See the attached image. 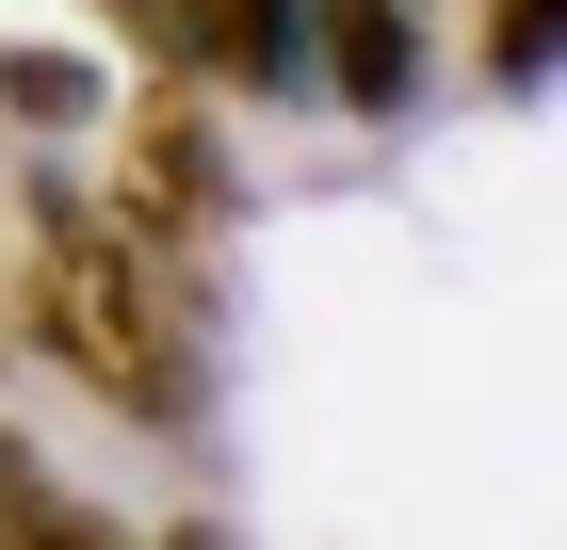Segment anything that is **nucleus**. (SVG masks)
I'll list each match as a JSON object with an SVG mask.
<instances>
[{
  "label": "nucleus",
  "instance_id": "obj_1",
  "mask_svg": "<svg viewBox=\"0 0 567 550\" xmlns=\"http://www.w3.org/2000/svg\"><path fill=\"white\" fill-rule=\"evenodd\" d=\"M0 308L65 388L131 405V422H195V259L146 243L131 211H97L65 178L17 195V259H0Z\"/></svg>",
  "mask_w": 567,
  "mask_h": 550
},
{
  "label": "nucleus",
  "instance_id": "obj_2",
  "mask_svg": "<svg viewBox=\"0 0 567 550\" xmlns=\"http://www.w3.org/2000/svg\"><path fill=\"white\" fill-rule=\"evenodd\" d=\"M114 211H131L146 243H178V259L212 243V211H227V146H212V82H178V65H163V82L131 97V178H114Z\"/></svg>",
  "mask_w": 567,
  "mask_h": 550
},
{
  "label": "nucleus",
  "instance_id": "obj_3",
  "mask_svg": "<svg viewBox=\"0 0 567 550\" xmlns=\"http://www.w3.org/2000/svg\"><path fill=\"white\" fill-rule=\"evenodd\" d=\"M292 49H324V97L341 114H405L422 97V0H308Z\"/></svg>",
  "mask_w": 567,
  "mask_h": 550
},
{
  "label": "nucleus",
  "instance_id": "obj_4",
  "mask_svg": "<svg viewBox=\"0 0 567 550\" xmlns=\"http://www.w3.org/2000/svg\"><path fill=\"white\" fill-rule=\"evenodd\" d=\"M292 17H308V0H178V49H163V65H178V82H244V97H260V82L308 65Z\"/></svg>",
  "mask_w": 567,
  "mask_h": 550
},
{
  "label": "nucleus",
  "instance_id": "obj_5",
  "mask_svg": "<svg viewBox=\"0 0 567 550\" xmlns=\"http://www.w3.org/2000/svg\"><path fill=\"white\" fill-rule=\"evenodd\" d=\"M82 535H97V518L65 502V486H49V469L17 454V437H0V550H82Z\"/></svg>",
  "mask_w": 567,
  "mask_h": 550
},
{
  "label": "nucleus",
  "instance_id": "obj_6",
  "mask_svg": "<svg viewBox=\"0 0 567 550\" xmlns=\"http://www.w3.org/2000/svg\"><path fill=\"white\" fill-rule=\"evenodd\" d=\"M0 97H17L33 129H82V114H97V65H82V49H65V65H49V49H17V65H0Z\"/></svg>",
  "mask_w": 567,
  "mask_h": 550
},
{
  "label": "nucleus",
  "instance_id": "obj_7",
  "mask_svg": "<svg viewBox=\"0 0 567 550\" xmlns=\"http://www.w3.org/2000/svg\"><path fill=\"white\" fill-rule=\"evenodd\" d=\"M551 17L567 0H503V17H486V82H535V65H551Z\"/></svg>",
  "mask_w": 567,
  "mask_h": 550
}]
</instances>
